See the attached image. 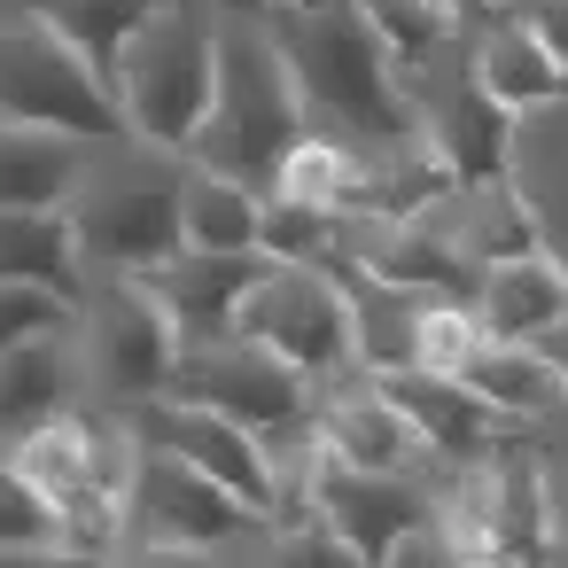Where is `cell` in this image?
I'll use <instances>...</instances> for the list:
<instances>
[{
  "label": "cell",
  "mask_w": 568,
  "mask_h": 568,
  "mask_svg": "<svg viewBox=\"0 0 568 568\" xmlns=\"http://www.w3.org/2000/svg\"><path fill=\"white\" fill-rule=\"evenodd\" d=\"M265 32H273L281 63L312 110V133L358 149L366 164L428 141L420 102H413V71L397 63L382 24L366 17V0H281L265 17Z\"/></svg>",
  "instance_id": "1"
},
{
  "label": "cell",
  "mask_w": 568,
  "mask_h": 568,
  "mask_svg": "<svg viewBox=\"0 0 568 568\" xmlns=\"http://www.w3.org/2000/svg\"><path fill=\"white\" fill-rule=\"evenodd\" d=\"M187 180H195L187 149H156L141 133L94 141L87 180L71 187V226H79L94 281L102 273H156L172 250H187V226H180Z\"/></svg>",
  "instance_id": "2"
},
{
  "label": "cell",
  "mask_w": 568,
  "mask_h": 568,
  "mask_svg": "<svg viewBox=\"0 0 568 568\" xmlns=\"http://www.w3.org/2000/svg\"><path fill=\"white\" fill-rule=\"evenodd\" d=\"M312 141V110H304V94H296V79H288V63H281V48H273V32L265 24H250V17H226V40H219V94H211V110H203V125H195V141H187V156L203 164V172H234V180H250V187H281V172H288V156Z\"/></svg>",
  "instance_id": "3"
},
{
  "label": "cell",
  "mask_w": 568,
  "mask_h": 568,
  "mask_svg": "<svg viewBox=\"0 0 568 568\" xmlns=\"http://www.w3.org/2000/svg\"><path fill=\"white\" fill-rule=\"evenodd\" d=\"M219 40H226V17L211 0H164V9L125 40L118 55V102H125V125L156 149H187L211 94H219Z\"/></svg>",
  "instance_id": "4"
},
{
  "label": "cell",
  "mask_w": 568,
  "mask_h": 568,
  "mask_svg": "<svg viewBox=\"0 0 568 568\" xmlns=\"http://www.w3.org/2000/svg\"><path fill=\"white\" fill-rule=\"evenodd\" d=\"M0 125H40V133H79V141L133 133L118 87L32 9L0 17Z\"/></svg>",
  "instance_id": "5"
},
{
  "label": "cell",
  "mask_w": 568,
  "mask_h": 568,
  "mask_svg": "<svg viewBox=\"0 0 568 568\" xmlns=\"http://www.w3.org/2000/svg\"><path fill=\"white\" fill-rule=\"evenodd\" d=\"M312 374L288 366L281 351H265L257 335H211V343H180V366H172V397H195V405H219L234 413L242 428H257L273 452L281 444H312L320 428V405H312Z\"/></svg>",
  "instance_id": "6"
},
{
  "label": "cell",
  "mask_w": 568,
  "mask_h": 568,
  "mask_svg": "<svg viewBox=\"0 0 568 568\" xmlns=\"http://www.w3.org/2000/svg\"><path fill=\"white\" fill-rule=\"evenodd\" d=\"M79 351H87L94 405L133 413V405H149V397L172 389L180 327H172V312L156 304V288L141 273H102L94 296H87V320H79Z\"/></svg>",
  "instance_id": "7"
},
{
  "label": "cell",
  "mask_w": 568,
  "mask_h": 568,
  "mask_svg": "<svg viewBox=\"0 0 568 568\" xmlns=\"http://www.w3.org/2000/svg\"><path fill=\"white\" fill-rule=\"evenodd\" d=\"M242 335H257L265 351H281L288 366H304L312 382H343L358 374V320H351V281L327 265H288L273 257L265 281L242 304Z\"/></svg>",
  "instance_id": "8"
},
{
  "label": "cell",
  "mask_w": 568,
  "mask_h": 568,
  "mask_svg": "<svg viewBox=\"0 0 568 568\" xmlns=\"http://www.w3.org/2000/svg\"><path fill=\"white\" fill-rule=\"evenodd\" d=\"M312 514L343 537L351 560H405L436 521V490L413 467H351L312 444Z\"/></svg>",
  "instance_id": "9"
},
{
  "label": "cell",
  "mask_w": 568,
  "mask_h": 568,
  "mask_svg": "<svg viewBox=\"0 0 568 568\" xmlns=\"http://www.w3.org/2000/svg\"><path fill=\"white\" fill-rule=\"evenodd\" d=\"M125 514H133L141 545H156V552H211V545H234V537H250V529L273 521L265 506H250L219 475H203V467H187L172 452H149V444L133 459Z\"/></svg>",
  "instance_id": "10"
},
{
  "label": "cell",
  "mask_w": 568,
  "mask_h": 568,
  "mask_svg": "<svg viewBox=\"0 0 568 568\" xmlns=\"http://www.w3.org/2000/svg\"><path fill=\"white\" fill-rule=\"evenodd\" d=\"M413 102H420V133H428V149L452 164L459 187H475V180H506V164H514V118H521V110H506V102L475 79L467 32H459L428 71H413Z\"/></svg>",
  "instance_id": "11"
},
{
  "label": "cell",
  "mask_w": 568,
  "mask_h": 568,
  "mask_svg": "<svg viewBox=\"0 0 568 568\" xmlns=\"http://www.w3.org/2000/svg\"><path fill=\"white\" fill-rule=\"evenodd\" d=\"M125 428H133V444H149V452H172V459H187V467H203V475H219L226 490H242L250 506H265L273 521H288V498H281V467H273V444L257 436V428H242L234 413H219V405H195V397H149V405H133L125 413Z\"/></svg>",
  "instance_id": "12"
},
{
  "label": "cell",
  "mask_w": 568,
  "mask_h": 568,
  "mask_svg": "<svg viewBox=\"0 0 568 568\" xmlns=\"http://www.w3.org/2000/svg\"><path fill=\"white\" fill-rule=\"evenodd\" d=\"M374 382L405 405V420L420 428V444H428L436 467H483L506 444V413L475 382H459L444 366H397V374H374Z\"/></svg>",
  "instance_id": "13"
},
{
  "label": "cell",
  "mask_w": 568,
  "mask_h": 568,
  "mask_svg": "<svg viewBox=\"0 0 568 568\" xmlns=\"http://www.w3.org/2000/svg\"><path fill=\"white\" fill-rule=\"evenodd\" d=\"M265 250H172L156 273H141L156 288V304L172 312L180 343H211V335H234L242 327V304L250 288L265 281Z\"/></svg>",
  "instance_id": "14"
},
{
  "label": "cell",
  "mask_w": 568,
  "mask_h": 568,
  "mask_svg": "<svg viewBox=\"0 0 568 568\" xmlns=\"http://www.w3.org/2000/svg\"><path fill=\"white\" fill-rule=\"evenodd\" d=\"M79 405H94L79 327L40 335V343H17V351H0V452H17L24 436H40V428L71 420Z\"/></svg>",
  "instance_id": "15"
},
{
  "label": "cell",
  "mask_w": 568,
  "mask_h": 568,
  "mask_svg": "<svg viewBox=\"0 0 568 568\" xmlns=\"http://www.w3.org/2000/svg\"><path fill=\"white\" fill-rule=\"evenodd\" d=\"M312 444L335 452V459H351V467H420V459H428L420 428L405 420V405H397L374 374L351 382V389H335V397L320 405Z\"/></svg>",
  "instance_id": "16"
},
{
  "label": "cell",
  "mask_w": 568,
  "mask_h": 568,
  "mask_svg": "<svg viewBox=\"0 0 568 568\" xmlns=\"http://www.w3.org/2000/svg\"><path fill=\"white\" fill-rule=\"evenodd\" d=\"M467 55H475V79L506 102V110H537V102H568V63L545 48V32L514 9H506L483 24V32H467Z\"/></svg>",
  "instance_id": "17"
},
{
  "label": "cell",
  "mask_w": 568,
  "mask_h": 568,
  "mask_svg": "<svg viewBox=\"0 0 568 568\" xmlns=\"http://www.w3.org/2000/svg\"><path fill=\"white\" fill-rule=\"evenodd\" d=\"M506 180L521 187V203L537 219V242L568 273V102H537V110L514 118V164H506Z\"/></svg>",
  "instance_id": "18"
},
{
  "label": "cell",
  "mask_w": 568,
  "mask_h": 568,
  "mask_svg": "<svg viewBox=\"0 0 568 568\" xmlns=\"http://www.w3.org/2000/svg\"><path fill=\"white\" fill-rule=\"evenodd\" d=\"M560 312H568V273H560L552 250H521V257L483 265V288H475V320H483V335H498V343H529V335H545Z\"/></svg>",
  "instance_id": "19"
},
{
  "label": "cell",
  "mask_w": 568,
  "mask_h": 568,
  "mask_svg": "<svg viewBox=\"0 0 568 568\" xmlns=\"http://www.w3.org/2000/svg\"><path fill=\"white\" fill-rule=\"evenodd\" d=\"M0 281H40V288H63V296H94V265L79 250V226H71V203L55 211H0Z\"/></svg>",
  "instance_id": "20"
},
{
  "label": "cell",
  "mask_w": 568,
  "mask_h": 568,
  "mask_svg": "<svg viewBox=\"0 0 568 568\" xmlns=\"http://www.w3.org/2000/svg\"><path fill=\"white\" fill-rule=\"evenodd\" d=\"M343 281H351V320H358V374L420 366V335H428V304L436 296H420L405 281H382L366 265H351Z\"/></svg>",
  "instance_id": "21"
},
{
  "label": "cell",
  "mask_w": 568,
  "mask_h": 568,
  "mask_svg": "<svg viewBox=\"0 0 568 568\" xmlns=\"http://www.w3.org/2000/svg\"><path fill=\"white\" fill-rule=\"evenodd\" d=\"M94 141L40 133V125H0V211H55L87 180Z\"/></svg>",
  "instance_id": "22"
},
{
  "label": "cell",
  "mask_w": 568,
  "mask_h": 568,
  "mask_svg": "<svg viewBox=\"0 0 568 568\" xmlns=\"http://www.w3.org/2000/svg\"><path fill=\"white\" fill-rule=\"evenodd\" d=\"M483 475H490V552L537 560V552L552 545V490H545L537 452H529L521 436H506V444L483 459Z\"/></svg>",
  "instance_id": "23"
},
{
  "label": "cell",
  "mask_w": 568,
  "mask_h": 568,
  "mask_svg": "<svg viewBox=\"0 0 568 568\" xmlns=\"http://www.w3.org/2000/svg\"><path fill=\"white\" fill-rule=\"evenodd\" d=\"M459 382H475L506 420H537V413H552V405H568V382L529 351V343H498V335H483L475 351H467V366H459Z\"/></svg>",
  "instance_id": "24"
},
{
  "label": "cell",
  "mask_w": 568,
  "mask_h": 568,
  "mask_svg": "<svg viewBox=\"0 0 568 568\" xmlns=\"http://www.w3.org/2000/svg\"><path fill=\"white\" fill-rule=\"evenodd\" d=\"M180 226H187V250H257V234H265V187L195 164Z\"/></svg>",
  "instance_id": "25"
},
{
  "label": "cell",
  "mask_w": 568,
  "mask_h": 568,
  "mask_svg": "<svg viewBox=\"0 0 568 568\" xmlns=\"http://www.w3.org/2000/svg\"><path fill=\"white\" fill-rule=\"evenodd\" d=\"M24 9L40 17V24H55L110 87H118V55H125V40L164 9V0H24Z\"/></svg>",
  "instance_id": "26"
},
{
  "label": "cell",
  "mask_w": 568,
  "mask_h": 568,
  "mask_svg": "<svg viewBox=\"0 0 568 568\" xmlns=\"http://www.w3.org/2000/svg\"><path fill=\"white\" fill-rule=\"evenodd\" d=\"M0 552H63V506L17 452H0Z\"/></svg>",
  "instance_id": "27"
},
{
  "label": "cell",
  "mask_w": 568,
  "mask_h": 568,
  "mask_svg": "<svg viewBox=\"0 0 568 568\" xmlns=\"http://www.w3.org/2000/svg\"><path fill=\"white\" fill-rule=\"evenodd\" d=\"M87 304L63 296V288H40V281H0V351H17V343H40V335H63L79 327Z\"/></svg>",
  "instance_id": "28"
},
{
  "label": "cell",
  "mask_w": 568,
  "mask_h": 568,
  "mask_svg": "<svg viewBox=\"0 0 568 568\" xmlns=\"http://www.w3.org/2000/svg\"><path fill=\"white\" fill-rule=\"evenodd\" d=\"M514 9H521V17L545 32V48L568 63V0H514Z\"/></svg>",
  "instance_id": "29"
},
{
  "label": "cell",
  "mask_w": 568,
  "mask_h": 568,
  "mask_svg": "<svg viewBox=\"0 0 568 568\" xmlns=\"http://www.w3.org/2000/svg\"><path fill=\"white\" fill-rule=\"evenodd\" d=\"M529 351H537V358H545V366H552V374L568 382V312H560V320H552L545 335H529Z\"/></svg>",
  "instance_id": "30"
},
{
  "label": "cell",
  "mask_w": 568,
  "mask_h": 568,
  "mask_svg": "<svg viewBox=\"0 0 568 568\" xmlns=\"http://www.w3.org/2000/svg\"><path fill=\"white\" fill-rule=\"evenodd\" d=\"M211 9H219V17H250V24H265L281 0H211Z\"/></svg>",
  "instance_id": "31"
}]
</instances>
